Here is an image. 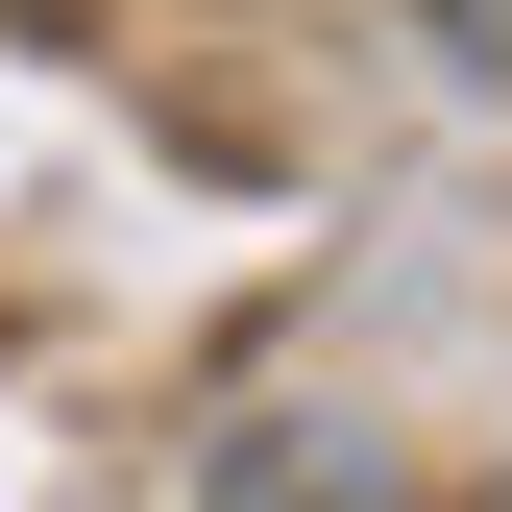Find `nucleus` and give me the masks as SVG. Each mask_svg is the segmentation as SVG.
Returning a JSON list of instances; mask_svg holds the SVG:
<instances>
[{"label":"nucleus","instance_id":"obj_1","mask_svg":"<svg viewBox=\"0 0 512 512\" xmlns=\"http://www.w3.org/2000/svg\"><path fill=\"white\" fill-rule=\"evenodd\" d=\"M439 49H464V74H512V0H439Z\"/></svg>","mask_w":512,"mask_h":512}]
</instances>
